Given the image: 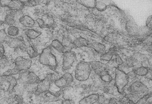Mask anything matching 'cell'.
<instances>
[{"instance_id":"836d02e7","label":"cell","mask_w":152,"mask_h":104,"mask_svg":"<svg viewBox=\"0 0 152 104\" xmlns=\"http://www.w3.org/2000/svg\"><path fill=\"white\" fill-rule=\"evenodd\" d=\"M50 80L51 83H54L58 79L57 76L55 73H50L47 75L46 77Z\"/></svg>"},{"instance_id":"4fadbf2b","label":"cell","mask_w":152,"mask_h":104,"mask_svg":"<svg viewBox=\"0 0 152 104\" xmlns=\"http://www.w3.org/2000/svg\"><path fill=\"white\" fill-rule=\"evenodd\" d=\"M1 83H5L6 84H8V89L6 92L9 94L12 93L15 87L17 85V80L11 76H1Z\"/></svg>"},{"instance_id":"8992f818","label":"cell","mask_w":152,"mask_h":104,"mask_svg":"<svg viewBox=\"0 0 152 104\" xmlns=\"http://www.w3.org/2000/svg\"><path fill=\"white\" fill-rule=\"evenodd\" d=\"M5 42L11 48L15 49L19 48L22 51H25L26 49V45L22 36L12 37L8 36Z\"/></svg>"},{"instance_id":"4316f807","label":"cell","mask_w":152,"mask_h":104,"mask_svg":"<svg viewBox=\"0 0 152 104\" xmlns=\"http://www.w3.org/2000/svg\"><path fill=\"white\" fill-rule=\"evenodd\" d=\"M133 71L135 75L140 76H146L148 73V69L145 67L142 66L133 69Z\"/></svg>"},{"instance_id":"f35d334b","label":"cell","mask_w":152,"mask_h":104,"mask_svg":"<svg viewBox=\"0 0 152 104\" xmlns=\"http://www.w3.org/2000/svg\"><path fill=\"white\" fill-rule=\"evenodd\" d=\"M61 104H75L74 102L71 99H67L62 102Z\"/></svg>"},{"instance_id":"30bf717a","label":"cell","mask_w":152,"mask_h":104,"mask_svg":"<svg viewBox=\"0 0 152 104\" xmlns=\"http://www.w3.org/2000/svg\"><path fill=\"white\" fill-rule=\"evenodd\" d=\"M73 80V78L71 74L67 73H65L62 77L56 80L55 84L60 89H63L68 86Z\"/></svg>"},{"instance_id":"f546056e","label":"cell","mask_w":152,"mask_h":104,"mask_svg":"<svg viewBox=\"0 0 152 104\" xmlns=\"http://www.w3.org/2000/svg\"><path fill=\"white\" fill-rule=\"evenodd\" d=\"M95 8L99 11H102L106 10L107 6L103 2L97 1Z\"/></svg>"},{"instance_id":"7c38bea8","label":"cell","mask_w":152,"mask_h":104,"mask_svg":"<svg viewBox=\"0 0 152 104\" xmlns=\"http://www.w3.org/2000/svg\"><path fill=\"white\" fill-rule=\"evenodd\" d=\"M20 15H22V13L21 11L10 10L9 12L6 13L4 21V24L10 25V26H14L18 18H18Z\"/></svg>"},{"instance_id":"44dd1931","label":"cell","mask_w":152,"mask_h":104,"mask_svg":"<svg viewBox=\"0 0 152 104\" xmlns=\"http://www.w3.org/2000/svg\"><path fill=\"white\" fill-rule=\"evenodd\" d=\"M75 48H81L83 47H88L89 43L86 39L82 37H79L73 41Z\"/></svg>"},{"instance_id":"d6a6232c","label":"cell","mask_w":152,"mask_h":104,"mask_svg":"<svg viewBox=\"0 0 152 104\" xmlns=\"http://www.w3.org/2000/svg\"><path fill=\"white\" fill-rule=\"evenodd\" d=\"M0 32H1V43H3L5 42L6 39L8 36L7 35L4 29H1Z\"/></svg>"},{"instance_id":"1f68e13d","label":"cell","mask_w":152,"mask_h":104,"mask_svg":"<svg viewBox=\"0 0 152 104\" xmlns=\"http://www.w3.org/2000/svg\"><path fill=\"white\" fill-rule=\"evenodd\" d=\"M24 6L27 7H33L38 4V1H22Z\"/></svg>"},{"instance_id":"603a6c76","label":"cell","mask_w":152,"mask_h":104,"mask_svg":"<svg viewBox=\"0 0 152 104\" xmlns=\"http://www.w3.org/2000/svg\"><path fill=\"white\" fill-rule=\"evenodd\" d=\"M115 50L114 48H111L108 52L101 55L100 59L102 61H109L115 55Z\"/></svg>"},{"instance_id":"b9f144b4","label":"cell","mask_w":152,"mask_h":104,"mask_svg":"<svg viewBox=\"0 0 152 104\" xmlns=\"http://www.w3.org/2000/svg\"><path fill=\"white\" fill-rule=\"evenodd\" d=\"M14 104H23V103H17Z\"/></svg>"},{"instance_id":"d6986e66","label":"cell","mask_w":152,"mask_h":104,"mask_svg":"<svg viewBox=\"0 0 152 104\" xmlns=\"http://www.w3.org/2000/svg\"><path fill=\"white\" fill-rule=\"evenodd\" d=\"M28 43L26 44V51L27 53L29 55L30 58H32L38 56L39 53L36 48L33 45L30 43V41L28 40Z\"/></svg>"},{"instance_id":"ba28073f","label":"cell","mask_w":152,"mask_h":104,"mask_svg":"<svg viewBox=\"0 0 152 104\" xmlns=\"http://www.w3.org/2000/svg\"><path fill=\"white\" fill-rule=\"evenodd\" d=\"M76 59V55L74 52L71 51L64 53L63 54V71H67L71 68Z\"/></svg>"},{"instance_id":"5bb4252c","label":"cell","mask_w":152,"mask_h":104,"mask_svg":"<svg viewBox=\"0 0 152 104\" xmlns=\"http://www.w3.org/2000/svg\"><path fill=\"white\" fill-rule=\"evenodd\" d=\"M51 82L46 77L40 81L37 85V89L35 94L36 96L45 93L49 91L50 88Z\"/></svg>"},{"instance_id":"7402d4cb","label":"cell","mask_w":152,"mask_h":104,"mask_svg":"<svg viewBox=\"0 0 152 104\" xmlns=\"http://www.w3.org/2000/svg\"><path fill=\"white\" fill-rule=\"evenodd\" d=\"M51 46L58 52L64 53L65 49L64 46L58 40H53L51 43Z\"/></svg>"},{"instance_id":"7a4b0ae2","label":"cell","mask_w":152,"mask_h":104,"mask_svg":"<svg viewBox=\"0 0 152 104\" xmlns=\"http://www.w3.org/2000/svg\"><path fill=\"white\" fill-rule=\"evenodd\" d=\"M39 62L44 66H47L51 70L55 71L58 66L57 59L52 52L50 46L44 48L39 56Z\"/></svg>"},{"instance_id":"83f0119b","label":"cell","mask_w":152,"mask_h":104,"mask_svg":"<svg viewBox=\"0 0 152 104\" xmlns=\"http://www.w3.org/2000/svg\"><path fill=\"white\" fill-rule=\"evenodd\" d=\"M117 68L127 74L133 70V68L130 67L125 62H123L122 64L119 65Z\"/></svg>"},{"instance_id":"5b68a950","label":"cell","mask_w":152,"mask_h":104,"mask_svg":"<svg viewBox=\"0 0 152 104\" xmlns=\"http://www.w3.org/2000/svg\"><path fill=\"white\" fill-rule=\"evenodd\" d=\"M19 75L18 80L21 83L25 85H37L41 80L36 74L32 71H22Z\"/></svg>"},{"instance_id":"ac0fdd59","label":"cell","mask_w":152,"mask_h":104,"mask_svg":"<svg viewBox=\"0 0 152 104\" xmlns=\"http://www.w3.org/2000/svg\"><path fill=\"white\" fill-rule=\"evenodd\" d=\"M88 47L93 48L97 53L102 55L106 53V47L100 43L94 42L89 43Z\"/></svg>"},{"instance_id":"60d3db41","label":"cell","mask_w":152,"mask_h":104,"mask_svg":"<svg viewBox=\"0 0 152 104\" xmlns=\"http://www.w3.org/2000/svg\"><path fill=\"white\" fill-rule=\"evenodd\" d=\"M4 24V21H3L1 20V25Z\"/></svg>"},{"instance_id":"8fae6325","label":"cell","mask_w":152,"mask_h":104,"mask_svg":"<svg viewBox=\"0 0 152 104\" xmlns=\"http://www.w3.org/2000/svg\"><path fill=\"white\" fill-rule=\"evenodd\" d=\"M1 6L8 7L10 10L22 11L24 6L22 1H0Z\"/></svg>"},{"instance_id":"cb8c5ba5","label":"cell","mask_w":152,"mask_h":104,"mask_svg":"<svg viewBox=\"0 0 152 104\" xmlns=\"http://www.w3.org/2000/svg\"><path fill=\"white\" fill-rule=\"evenodd\" d=\"M7 33L12 37H16L19 33V29L17 27L15 26H10L8 28Z\"/></svg>"},{"instance_id":"f1b7e54d","label":"cell","mask_w":152,"mask_h":104,"mask_svg":"<svg viewBox=\"0 0 152 104\" xmlns=\"http://www.w3.org/2000/svg\"><path fill=\"white\" fill-rule=\"evenodd\" d=\"M114 56L112 58L111 60H110L106 64L107 68L108 71H109V69L112 68H117L118 66V64L117 63L115 55V58H114Z\"/></svg>"},{"instance_id":"8d00e7d4","label":"cell","mask_w":152,"mask_h":104,"mask_svg":"<svg viewBox=\"0 0 152 104\" xmlns=\"http://www.w3.org/2000/svg\"><path fill=\"white\" fill-rule=\"evenodd\" d=\"M146 25L149 29L152 30V16H150L147 19Z\"/></svg>"},{"instance_id":"52a82bcc","label":"cell","mask_w":152,"mask_h":104,"mask_svg":"<svg viewBox=\"0 0 152 104\" xmlns=\"http://www.w3.org/2000/svg\"><path fill=\"white\" fill-rule=\"evenodd\" d=\"M32 64L31 60L22 56L18 57L14 61L15 67L14 68L20 73L22 71H27L31 67Z\"/></svg>"},{"instance_id":"4dcf8cb0","label":"cell","mask_w":152,"mask_h":104,"mask_svg":"<svg viewBox=\"0 0 152 104\" xmlns=\"http://www.w3.org/2000/svg\"><path fill=\"white\" fill-rule=\"evenodd\" d=\"M1 56V68H3L5 67L8 63V58L5 55H2Z\"/></svg>"},{"instance_id":"2e32d148","label":"cell","mask_w":152,"mask_h":104,"mask_svg":"<svg viewBox=\"0 0 152 104\" xmlns=\"http://www.w3.org/2000/svg\"><path fill=\"white\" fill-rule=\"evenodd\" d=\"M100 96L98 94H93L86 96L79 101V104H93L99 100Z\"/></svg>"},{"instance_id":"e0dca14e","label":"cell","mask_w":152,"mask_h":104,"mask_svg":"<svg viewBox=\"0 0 152 104\" xmlns=\"http://www.w3.org/2000/svg\"><path fill=\"white\" fill-rule=\"evenodd\" d=\"M19 22L25 27L32 28L34 26L35 22L32 18L28 15H23L19 19Z\"/></svg>"},{"instance_id":"d4e9b609","label":"cell","mask_w":152,"mask_h":104,"mask_svg":"<svg viewBox=\"0 0 152 104\" xmlns=\"http://www.w3.org/2000/svg\"><path fill=\"white\" fill-rule=\"evenodd\" d=\"M96 1H77L78 3L86 8L94 9L95 8Z\"/></svg>"},{"instance_id":"9a60e30c","label":"cell","mask_w":152,"mask_h":104,"mask_svg":"<svg viewBox=\"0 0 152 104\" xmlns=\"http://www.w3.org/2000/svg\"><path fill=\"white\" fill-rule=\"evenodd\" d=\"M90 65L91 68L94 71L96 74L98 76L99 75L100 73L105 70H107L106 64L102 63L99 61L91 62Z\"/></svg>"},{"instance_id":"e575fe53","label":"cell","mask_w":152,"mask_h":104,"mask_svg":"<svg viewBox=\"0 0 152 104\" xmlns=\"http://www.w3.org/2000/svg\"><path fill=\"white\" fill-rule=\"evenodd\" d=\"M109 104H126L121 99L119 100L116 98H112L110 99L109 102Z\"/></svg>"},{"instance_id":"9c48e42d","label":"cell","mask_w":152,"mask_h":104,"mask_svg":"<svg viewBox=\"0 0 152 104\" xmlns=\"http://www.w3.org/2000/svg\"><path fill=\"white\" fill-rule=\"evenodd\" d=\"M41 28H53L55 26V23L53 16L49 14H45L41 18H39L36 21Z\"/></svg>"},{"instance_id":"484cf974","label":"cell","mask_w":152,"mask_h":104,"mask_svg":"<svg viewBox=\"0 0 152 104\" xmlns=\"http://www.w3.org/2000/svg\"><path fill=\"white\" fill-rule=\"evenodd\" d=\"M62 43L65 47H71L72 48H76L72 42L71 38L68 36H64L63 37Z\"/></svg>"},{"instance_id":"ab89813d","label":"cell","mask_w":152,"mask_h":104,"mask_svg":"<svg viewBox=\"0 0 152 104\" xmlns=\"http://www.w3.org/2000/svg\"><path fill=\"white\" fill-rule=\"evenodd\" d=\"M4 53H5V49H4V46L3 43H1V51H0L1 55L4 54Z\"/></svg>"},{"instance_id":"277c9868","label":"cell","mask_w":152,"mask_h":104,"mask_svg":"<svg viewBox=\"0 0 152 104\" xmlns=\"http://www.w3.org/2000/svg\"><path fill=\"white\" fill-rule=\"evenodd\" d=\"M129 81V78L127 74L116 68L115 84L119 93H123L125 88L128 85Z\"/></svg>"},{"instance_id":"74e56055","label":"cell","mask_w":152,"mask_h":104,"mask_svg":"<svg viewBox=\"0 0 152 104\" xmlns=\"http://www.w3.org/2000/svg\"><path fill=\"white\" fill-rule=\"evenodd\" d=\"M115 56L117 63L118 64V66L123 63V61L122 59H121V57L119 55L116 54Z\"/></svg>"},{"instance_id":"d590c367","label":"cell","mask_w":152,"mask_h":104,"mask_svg":"<svg viewBox=\"0 0 152 104\" xmlns=\"http://www.w3.org/2000/svg\"><path fill=\"white\" fill-rule=\"evenodd\" d=\"M14 99L17 103H23V99L22 97L19 95H15L14 97Z\"/></svg>"},{"instance_id":"6da1fadb","label":"cell","mask_w":152,"mask_h":104,"mask_svg":"<svg viewBox=\"0 0 152 104\" xmlns=\"http://www.w3.org/2000/svg\"><path fill=\"white\" fill-rule=\"evenodd\" d=\"M128 90L129 93L126 95V96L133 103H137L149 93V89L146 85L138 80L130 85Z\"/></svg>"},{"instance_id":"ffe728a7","label":"cell","mask_w":152,"mask_h":104,"mask_svg":"<svg viewBox=\"0 0 152 104\" xmlns=\"http://www.w3.org/2000/svg\"><path fill=\"white\" fill-rule=\"evenodd\" d=\"M25 33L30 40H34L40 36L42 34L41 32L37 31L32 29H27L25 31Z\"/></svg>"},{"instance_id":"3957f363","label":"cell","mask_w":152,"mask_h":104,"mask_svg":"<svg viewBox=\"0 0 152 104\" xmlns=\"http://www.w3.org/2000/svg\"><path fill=\"white\" fill-rule=\"evenodd\" d=\"M91 71L90 62H81L76 66L75 71V78L77 80L84 81L88 79Z\"/></svg>"}]
</instances>
